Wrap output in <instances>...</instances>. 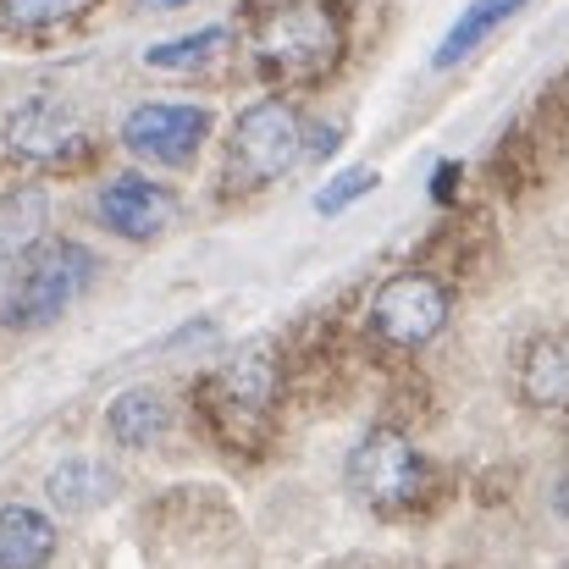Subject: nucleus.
Wrapping results in <instances>:
<instances>
[{"mask_svg": "<svg viewBox=\"0 0 569 569\" xmlns=\"http://www.w3.org/2000/svg\"><path fill=\"white\" fill-rule=\"evenodd\" d=\"M371 189H377V172H371V167H355V172L332 178L327 189L316 193V210H321V216H338V210H349L355 199H366Z\"/></svg>", "mask_w": 569, "mask_h": 569, "instance_id": "18", "label": "nucleus"}, {"mask_svg": "<svg viewBox=\"0 0 569 569\" xmlns=\"http://www.w3.org/2000/svg\"><path fill=\"white\" fill-rule=\"evenodd\" d=\"M238 28L271 89H321L349 56V0H243Z\"/></svg>", "mask_w": 569, "mask_h": 569, "instance_id": "1", "label": "nucleus"}, {"mask_svg": "<svg viewBox=\"0 0 569 569\" xmlns=\"http://www.w3.org/2000/svg\"><path fill=\"white\" fill-rule=\"evenodd\" d=\"M117 470L111 465H100V459H61L50 476H44V492H50V503L61 509V515H94V509H106L111 498H117Z\"/></svg>", "mask_w": 569, "mask_h": 569, "instance_id": "14", "label": "nucleus"}, {"mask_svg": "<svg viewBox=\"0 0 569 569\" xmlns=\"http://www.w3.org/2000/svg\"><path fill=\"white\" fill-rule=\"evenodd\" d=\"M167 431H172V403H167L161 387H122V392L106 403V437H111L117 448L144 453V448H156Z\"/></svg>", "mask_w": 569, "mask_h": 569, "instance_id": "12", "label": "nucleus"}, {"mask_svg": "<svg viewBox=\"0 0 569 569\" xmlns=\"http://www.w3.org/2000/svg\"><path fill=\"white\" fill-rule=\"evenodd\" d=\"M0 156L17 167H44V172H72L83 161H94V139L78 122L72 106L61 100H22L6 122H0Z\"/></svg>", "mask_w": 569, "mask_h": 569, "instance_id": "6", "label": "nucleus"}, {"mask_svg": "<svg viewBox=\"0 0 569 569\" xmlns=\"http://www.w3.org/2000/svg\"><path fill=\"white\" fill-rule=\"evenodd\" d=\"M216 117L193 100H144L122 117V144L150 167H189L204 150Z\"/></svg>", "mask_w": 569, "mask_h": 569, "instance_id": "8", "label": "nucleus"}, {"mask_svg": "<svg viewBox=\"0 0 569 569\" xmlns=\"http://www.w3.org/2000/svg\"><path fill=\"white\" fill-rule=\"evenodd\" d=\"M56 520L33 503H0V569H44L56 559Z\"/></svg>", "mask_w": 569, "mask_h": 569, "instance_id": "13", "label": "nucleus"}, {"mask_svg": "<svg viewBox=\"0 0 569 569\" xmlns=\"http://www.w3.org/2000/svg\"><path fill=\"white\" fill-rule=\"evenodd\" d=\"M139 11H183V6H193V0H133Z\"/></svg>", "mask_w": 569, "mask_h": 569, "instance_id": "19", "label": "nucleus"}, {"mask_svg": "<svg viewBox=\"0 0 569 569\" xmlns=\"http://www.w3.org/2000/svg\"><path fill=\"white\" fill-rule=\"evenodd\" d=\"M553 509H559V515H565V520H569V476H565V481H559V487H553Z\"/></svg>", "mask_w": 569, "mask_h": 569, "instance_id": "20", "label": "nucleus"}, {"mask_svg": "<svg viewBox=\"0 0 569 569\" xmlns=\"http://www.w3.org/2000/svg\"><path fill=\"white\" fill-rule=\"evenodd\" d=\"M94 249L78 243V238H44L17 271H11V288L0 299V327L11 332H39L50 321H61L89 288H94Z\"/></svg>", "mask_w": 569, "mask_h": 569, "instance_id": "4", "label": "nucleus"}, {"mask_svg": "<svg viewBox=\"0 0 569 569\" xmlns=\"http://www.w3.org/2000/svg\"><path fill=\"white\" fill-rule=\"evenodd\" d=\"M343 476H349V492H355L371 515H381V520L420 515V509L431 503V487H437L431 459H426L403 431H392V426L366 431V437L349 448Z\"/></svg>", "mask_w": 569, "mask_h": 569, "instance_id": "5", "label": "nucleus"}, {"mask_svg": "<svg viewBox=\"0 0 569 569\" xmlns=\"http://www.w3.org/2000/svg\"><path fill=\"white\" fill-rule=\"evenodd\" d=\"M288 371L271 349H238L193 381V415L227 453H260L277 420Z\"/></svg>", "mask_w": 569, "mask_h": 569, "instance_id": "2", "label": "nucleus"}, {"mask_svg": "<svg viewBox=\"0 0 569 569\" xmlns=\"http://www.w3.org/2000/svg\"><path fill=\"white\" fill-rule=\"evenodd\" d=\"M448 282L431 271H398L371 293V332L387 349H426L448 327Z\"/></svg>", "mask_w": 569, "mask_h": 569, "instance_id": "7", "label": "nucleus"}, {"mask_svg": "<svg viewBox=\"0 0 569 569\" xmlns=\"http://www.w3.org/2000/svg\"><path fill=\"white\" fill-rule=\"evenodd\" d=\"M100 0H0V28L17 39H50L78 22H89Z\"/></svg>", "mask_w": 569, "mask_h": 569, "instance_id": "15", "label": "nucleus"}, {"mask_svg": "<svg viewBox=\"0 0 569 569\" xmlns=\"http://www.w3.org/2000/svg\"><path fill=\"white\" fill-rule=\"evenodd\" d=\"M515 392L531 409L569 415V338H553V332L526 338L515 355Z\"/></svg>", "mask_w": 569, "mask_h": 569, "instance_id": "10", "label": "nucleus"}, {"mask_svg": "<svg viewBox=\"0 0 569 569\" xmlns=\"http://www.w3.org/2000/svg\"><path fill=\"white\" fill-rule=\"evenodd\" d=\"M299 161H305V117H299L293 100L266 94V100L243 106L238 122H232V133H227V150H221V193H227V199H243V193L271 189V183H282Z\"/></svg>", "mask_w": 569, "mask_h": 569, "instance_id": "3", "label": "nucleus"}, {"mask_svg": "<svg viewBox=\"0 0 569 569\" xmlns=\"http://www.w3.org/2000/svg\"><path fill=\"white\" fill-rule=\"evenodd\" d=\"M221 44H227V28H193L183 39L150 44V50H144V67H150V72H199V67H210V61L221 56Z\"/></svg>", "mask_w": 569, "mask_h": 569, "instance_id": "17", "label": "nucleus"}, {"mask_svg": "<svg viewBox=\"0 0 569 569\" xmlns=\"http://www.w3.org/2000/svg\"><path fill=\"white\" fill-rule=\"evenodd\" d=\"M520 11H526V0H470L465 17L448 28V39H442V50H437V67H442V72L459 67L470 50H481V44H487L503 22H515Z\"/></svg>", "mask_w": 569, "mask_h": 569, "instance_id": "16", "label": "nucleus"}, {"mask_svg": "<svg viewBox=\"0 0 569 569\" xmlns=\"http://www.w3.org/2000/svg\"><path fill=\"white\" fill-rule=\"evenodd\" d=\"M50 227V189L44 183H17L0 193V277H11Z\"/></svg>", "mask_w": 569, "mask_h": 569, "instance_id": "11", "label": "nucleus"}, {"mask_svg": "<svg viewBox=\"0 0 569 569\" xmlns=\"http://www.w3.org/2000/svg\"><path fill=\"white\" fill-rule=\"evenodd\" d=\"M172 216H178V193L156 178H144V172H122V178L100 183V193H94V221L106 232L128 238V243L161 238L172 227Z\"/></svg>", "mask_w": 569, "mask_h": 569, "instance_id": "9", "label": "nucleus"}]
</instances>
